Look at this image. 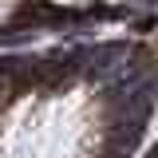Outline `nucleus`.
Listing matches in <instances>:
<instances>
[{
	"label": "nucleus",
	"instance_id": "1",
	"mask_svg": "<svg viewBox=\"0 0 158 158\" xmlns=\"http://www.w3.org/2000/svg\"><path fill=\"white\" fill-rule=\"evenodd\" d=\"M111 107L91 83L48 79L0 99V158H103Z\"/></svg>",
	"mask_w": 158,
	"mask_h": 158
},
{
	"label": "nucleus",
	"instance_id": "4",
	"mask_svg": "<svg viewBox=\"0 0 158 158\" xmlns=\"http://www.w3.org/2000/svg\"><path fill=\"white\" fill-rule=\"evenodd\" d=\"M99 4H138V0H99Z\"/></svg>",
	"mask_w": 158,
	"mask_h": 158
},
{
	"label": "nucleus",
	"instance_id": "2",
	"mask_svg": "<svg viewBox=\"0 0 158 158\" xmlns=\"http://www.w3.org/2000/svg\"><path fill=\"white\" fill-rule=\"evenodd\" d=\"M36 4H40V0H0V32H4V28L24 24V20H28V12H32Z\"/></svg>",
	"mask_w": 158,
	"mask_h": 158
},
{
	"label": "nucleus",
	"instance_id": "3",
	"mask_svg": "<svg viewBox=\"0 0 158 158\" xmlns=\"http://www.w3.org/2000/svg\"><path fill=\"white\" fill-rule=\"evenodd\" d=\"M40 4H48V8H59V12H79V8H87L91 0H40Z\"/></svg>",
	"mask_w": 158,
	"mask_h": 158
}]
</instances>
